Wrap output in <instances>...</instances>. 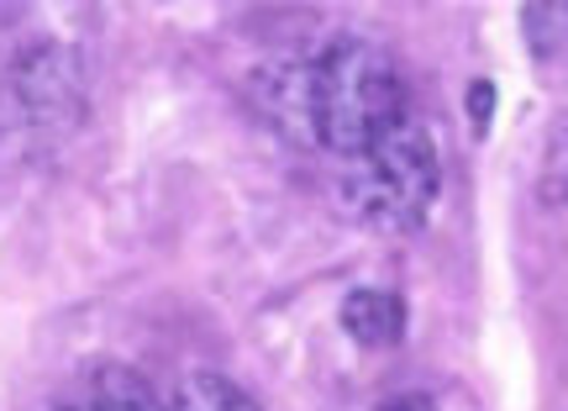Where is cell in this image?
I'll list each match as a JSON object with an SVG mask.
<instances>
[{
	"label": "cell",
	"instance_id": "5",
	"mask_svg": "<svg viewBox=\"0 0 568 411\" xmlns=\"http://www.w3.org/2000/svg\"><path fill=\"white\" fill-rule=\"evenodd\" d=\"M489 117H495V80H468V122H474V138H489Z\"/></svg>",
	"mask_w": 568,
	"mask_h": 411
},
{
	"label": "cell",
	"instance_id": "1",
	"mask_svg": "<svg viewBox=\"0 0 568 411\" xmlns=\"http://www.w3.org/2000/svg\"><path fill=\"white\" fill-rule=\"evenodd\" d=\"M284 101L353 222L385 238H410L432 222L443 201V148L395 48L337 32L295 69Z\"/></svg>",
	"mask_w": 568,
	"mask_h": 411
},
{
	"label": "cell",
	"instance_id": "2",
	"mask_svg": "<svg viewBox=\"0 0 568 411\" xmlns=\"http://www.w3.org/2000/svg\"><path fill=\"white\" fill-rule=\"evenodd\" d=\"M53 411H169L132 364H90L59 391Z\"/></svg>",
	"mask_w": 568,
	"mask_h": 411
},
{
	"label": "cell",
	"instance_id": "4",
	"mask_svg": "<svg viewBox=\"0 0 568 411\" xmlns=\"http://www.w3.org/2000/svg\"><path fill=\"white\" fill-rule=\"evenodd\" d=\"M169 411H264L253 395L216 370H190L169 395Z\"/></svg>",
	"mask_w": 568,
	"mask_h": 411
},
{
	"label": "cell",
	"instance_id": "3",
	"mask_svg": "<svg viewBox=\"0 0 568 411\" xmlns=\"http://www.w3.org/2000/svg\"><path fill=\"white\" fill-rule=\"evenodd\" d=\"M406 295L395 285H353L337 307V322L343 332L358 343V349L379 353V349H395L406 338Z\"/></svg>",
	"mask_w": 568,
	"mask_h": 411
},
{
	"label": "cell",
	"instance_id": "6",
	"mask_svg": "<svg viewBox=\"0 0 568 411\" xmlns=\"http://www.w3.org/2000/svg\"><path fill=\"white\" fill-rule=\"evenodd\" d=\"M368 411H443L437 395L422 391V385H400V391H385Z\"/></svg>",
	"mask_w": 568,
	"mask_h": 411
}]
</instances>
